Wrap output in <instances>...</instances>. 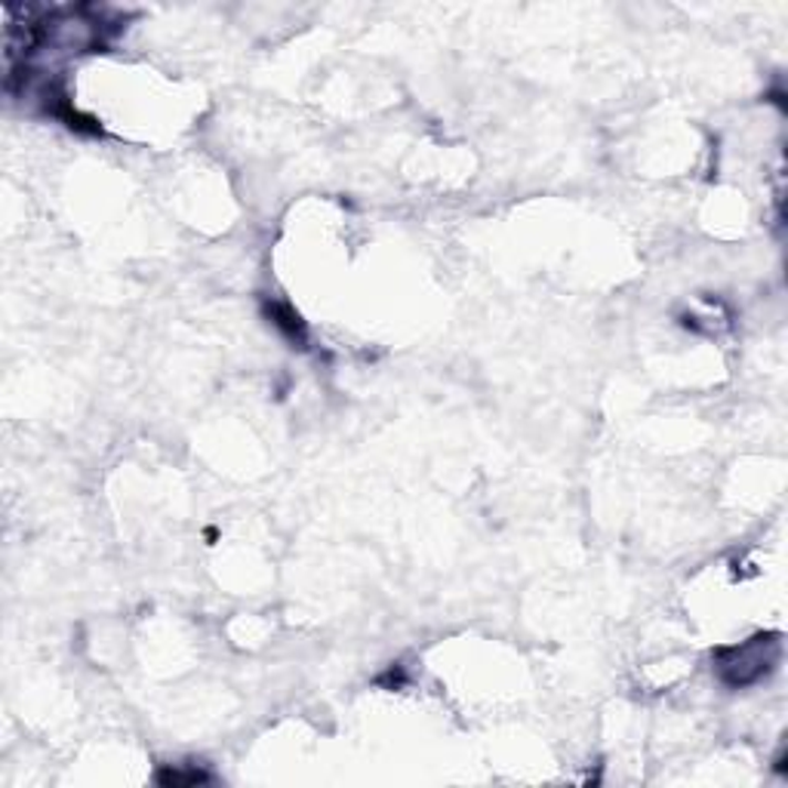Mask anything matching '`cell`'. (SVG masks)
I'll list each match as a JSON object with an SVG mask.
<instances>
[{
	"label": "cell",
	"instance_id": "cell-1",
	"mask_svg": "<svg viewBox=\"0 0 788 788\" xmlns=\"http://www.w3.org/2000/svg\"><path fill=\"white\" fill-rule=\"evenodd\" d=\"M724 656H727V660H724V665H721V672H724V677H727L731 684H739V687H743V684H752V681H758L760 674L770 669V656L764 653L760 638L755 641V644L727 650Z\"/></svg>",
	"mask_w": 788,
	"mask_h": 788
}]
</instances>
